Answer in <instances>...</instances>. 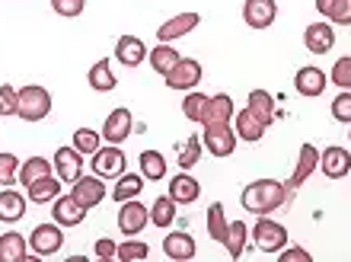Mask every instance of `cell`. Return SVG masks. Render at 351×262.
Returning a JSON list of instances; mask_svg holds the SVG:
<instances>
[{
    "label": "cell",
    "instance_id": "cell-37",
    "mask_svg": "<svg viewBox=\"0 0 351 262\" xmlns=\"http://www.w3.org/2000/svg\"><path fill=\"white\" fill-rule=\"evenodd\" d=\"M204 106H208V96L202 93V90H189L182 99V112L189 122H198L202 125V115H204Z\"/></svg>",
    "mask_w": 351,
    "mask_h": 262
},
{
    "label": "cell",
    "instance_id": "cell-19",
    "mask_svg": "<svg viewBox=\"0 0 351 262\" xmlns=\"http://www.w3.org/2000/svg\"><path fill=\"white\" fill-rule=\"evenodd\" d=\"M163 253H167V259H173V262H189V259H195L198 246H195L192 234H185V230H169V234L163 237Z\"/></svg>",
    "mask_w": 351,
    "mask_h": 262
},
{
    "label": "cell",
    "instance_id": "cell-14",
    "mask_svg": "<svg viewBox=\"0 0 351 262\" xmlns=\"http://www.w3.org/2000/svg\"><path fill=\"white\" fill-rule=\"evenodd\" d=\"M304 45L310 55H329L335 45V29L329 19H323V23H310V26L304 29Z\"/></svg>",
    "mask_w": 351,
    "mask_h": 262
},
{
    "label": "cell",
    "instance_id": "cell-11",
    "mask_svg": "<svg viewBox=\"0 0 351 262\" xmlns=\"http://www.w3.org/2000/svg\"><path fill=\"white\" fill-rule=\"evenodd\" d=\"M326 86H329V77H326L323 67L306 64V67H300V71L294 74V90H297L300 96H306V99H316V96H323Z\"/></svg>",
    "mask_w": 351,
    "mask_h": 262
},
{
    "label": "cell",
    "instance_id": "cell-9",
    "mask_svg": "<svg viewBox=\"0 0 351 262\" xmlns=\"http://www.w3.org/2000/svg\"><path fill=\"white\" fill-rule=\"evenodd\" d=\"M55 176L64 182V186H74L77 179L84 176V154L71 144V147H58L55 150Z\"/></svg>",
    "mask_w": 351,
    "mask_h": 262
},
{
    "label": "cell",
    "instance_id": "cell-48",
    "mask_svg": "<svg viewBox=\"0 0 351 262\" xmlns=\"http://www.w3.org/2000/svg\"><path fill=\"white\" fill-rule=\"evenodd\" d=\"M332 3L335 0H316V13H319V16H329V10H332Z\"/></svg>",
    "mask_w": 351,
    "mask_h": 262
},
{
    "label": "cell",
    "instance_id": "cell-22",
    "mask_svg": "<svg viewBox=\"0 0 351 262\" xmlns=\"http://www.w3.org/2000/svg\"><path fill=\"white\" fill-rule=\"evenodd\" d=\"M233 128H237V134H240V141H250V144H259L262 138H265V128L268 125L262 122L259 115L252 112L250 106L246 109H240V112L233 115Z\"/></svg>",
    "mask_w": 351,
    "mask_h": 262
},
{
    "label": "cell",
    "instance_id": "cell-43",
    "mask_svg": "<svg viewBox=\"0 0 351 262\" xmlns=\"http://www.w3.org/2000/svg\"><path fill=\"white\" fill-rule=\"evenodd\" d=\"M19 109V90L13 84L0 86V115H16Z\"/></svg>",
    "mask_w": 351,
    "mask_h": 262
},
{
    "label": "cell",
    "instance_id": "cell-12",
    "mask_svg": "<svg viewBox=\"0 0 351 262\" xmlns=\"http://www.w3.org/2000/svg\"><path fill=\"white\" fill-rule=\"evenodd\" d=\"M319 169L326 173V179H345L351 173V154H348V147L329 144L326 150H319Z\"/></svg>",
    "mask_w": 351,
    "mask_h": 262
},
{
    "label": "cell",
    "instance_id": "cell-5",
    "mask_svg": "<svg viewBox=\"0 0 351 262\" xmlns=\"http://www.w3.org/2000/svg\"><path fill=\"white\" fill-rule=\"evenodd\" d=\"M90 167L96 176L102 179H119L125 169H128V160H125V150H121V144H106V147H99L96 154H93Z\"/></svg>",
    "mask_w": 351,
    "mask_h": 262
},
{
    "label": "cell",
    "instance_id": "cell-21",
    "mask_svg": "<svg viewBox=\"0 0 351 262\" xmlns=\"http://www.w3.org/2000/svg\"><path fill=\"white\" fill-rule=\"evenodd\" d=\"M115 61L125 67H138L147 61V45H144V38L138 36H121L115 42Z\"/></svg>",
    "mask_w": 351,
    "mask_h": 262
},
{
    "label": "cell",
    "instance_id": "cell-2",
    "mask_svg": "<svg viewBox=\"0 0 351 262\" xmlns=\"http://www.w3.org/2000/svg\"><path fill=\"white\" fill-rule=\"evenodd\" d=\"M287 240H291V237H287L285 224H278L275 217H268V215H259V221L252 227V243H256V250L275 256L287 246Z\"/></svg>",
    "mask_w": 351,
    "mask_h": 262
},
{
    "label": "cell",
    "instance_id": "cell-49",
    "mask_svg": "<svg viewBox=\"0 0 351 262\" xmlns=\"http://www.w3.org/2000/svg\"><path fill=\"white\" fill-rule=\"evenodd\" d=\"M348 138H351V131H348Z\"/></svg>",
    "mask_w": 351,
    "mask_h": 262
},
{
    "label": "cell",
    "instance_id": "cell-27",
    "mask_svg": "<svg viewBox=\"0 0 351 262\" xmlns=\"http://www.w3.org/2000/svg\"><path fill=\"white\" fill-rule=\"evenodd\" d=\"M141 192H144V176H141V173H128V169H125V173L115 179L112 198L121 205V202H128V198H138Z\"/></svg>",
    "mask_w": 351,
    "mask_h": 262
},
{
    "label": "cell",
    "instance_id": "cell-20",
    "mask_svg": "<svg viewBox=\"0 0 351 262\" xmlns=\"http://www.w3.org/2000/svg\"><path fill=\"white\" fill-rule=\"evenodd\" d=\"M169 198H173L176 205H192V202H198V195H202V182L195 176H189V169H182V173H176L173 179H169Z\"/></svg>",
    "mask_w": 351,
    "mask_h": 262
},
{
    "label": "cell",
    "instance_id": "cell-44",
    "mask_svg": "<svg viewBox=\"0 0 351 262\" xmlns=\"http://www.w3.org/2000/svg\"><path fill=\"white\" fill-rule=\"evenodd\" d=\"M51 10L64 19H77L86 10V0H51Z\"/></svg>",
    "mask_w": 351,
    "mask_h": 262
},
{
    "label": "cell",
    "instance_id": "cell-38",
    "mask_svg": "<svg viewBox=\"0 0 351 262\" xmlns=\"http://www.w3.org/2000/svg\"><path fill=\"white\" fill-rule=\"evenodd\" d=\"M74 147L80 150L84 157H93V154L102 147V134L93 128H77L74 131Z\"/></svg>",
    "mask_w": 351,
    "mask_h": 262
},
{
    "label": "cell",
    "instance_id": "cell-31",
    "mask_svg": "<svg viewBox=\"0 0 351 262\" xmlns=\"http://www.w3.org/2000/svg\"><path fill=\"white\" fill-rule=\"evenodd\" d=\"M179 51H176V45H169V42H160L157 48H150V67L157 71L160 77H167L169 71L176 67V61H179Z\"/></svg>",
    "mask_w": 351,
    "mask_h": 262
},
{
    "label": "cell",
    "instance_id": "cell-3",
    "mask_svg": "<svg viewBox=\"0 0 351 262\" xmlns=\"http://www.w3.org/2000/svg\"><path fill=\"white\" fill-rule=\"evenodd\" d=\"M48 112H51V93H48L45 86L29 84V86L19 90L16 115L23 119V122H42V119H48Z\"/></svg>",
    "mask_w": 351,
    "mask_h": 262
},
{
    "label": "cell",
    "instance_id": "cell-24",
    "mask_svg": "<svg viewBox=\"0 0 351 262\" xmlns=\"http://www.w3.org/2000/svg\"><path fill=\"white\" fill-rule=\"evenodd\" d=\"M26 205H29V195H23V192H16V189L7 186L3 192H0V221H3V224H16V221H23Z\"/></svg>",
    "mask_w": 351,
    "mask_h": 262
},
{
    "label": "cell",
    "instance_id": "cell-18",
    "mask_svg": "<svg viewBox=\"0 0 351 262\" xmlns=\"http://www.w3.org/2000/svg\"><path fill=\"white\" fill-rule=\"evenodd\" d=\"M71 195L80 202V205L90 211V208H96V205H102V198H106V186H102V176H80L71 186Z\"/></svg>",
    "mask_w": 351,
    "mask_h": 262
},
{
    "label": "cell",
    "instance_id": "cell-36",
    "mask_svg": "<svg viewBox=\"0 0 351 262\" xmlns=\"http://www.w3.org/2000/svg\"><path fill=\"white\" fill-rule=\"evenodd\" d=\"M198 160H202V138L192 134V138H185L182 144L176 147V163H179L182 169H192Z\"/></svg>",
    "mask_w": 351,
    "mask_h": 262
},
{
    "label": "cell",
    "instance_id": "cell-33",
    "mask_svg": "<svg viewBox=\"0 0 351 262\" xmlns=\"http://www.w3.org/2000/svg\"><path fill=\"white\" fill-rule=\"evenodd\" d=\"M176 221V202L169 195H160L154 205H150V224L154 227H163V230H169Z\"/></svg>",
    "mask_w": 351,
    "mask_h": 262
},
{
    "label": "cell",
    "instance_id": "cell-7",
    "mask_svg": "<svg viewBox=\"0 0 351 262\" xmlns=\"http://www.w3.org/2000/svg\"><path fill=\"white\" fill-rule=\"evenodd\" d=\"M202 61H195V58H179L176 61V67L169 71L163 80H167L169 90H182V93H189V90H195V86L202 84Z\"/></svg>",
    "mask_w": 351,
    "mask_h": 262
},
{
    "label": "cell",
    "instance_id": "cell-6",
    "mask_svg": "<svg viewBox=\"0 0 351 262\" xmlns=\"http://www.w3.org/2000/svg\"><path fill=\"white\" fill-rule=\"evenodd\" d=\"M61 246H64V234H61V224H58V221L32 227V234H29V250L36 256H55V253H61Z\"/></svg>",
    "mask_w": 351,
    "mask_h": 262
},
{
    "label": "cell",
    "instance_id": "cell-40",
    "mask_svg": "<svg viewBox=\"0 0 351 262\" xmlns=\"http://www.w3.org/2000/svg\"><path fill=\"white\" fill-rule=\"evenodd\" d=\"M150 256V246L144 243V240H125V243H119V253H115V259L121 262H141Z\"/></svg>",
    "mask_w": 351,
    "mask_h": 262
},
{
    "label": "cell",
    "instance_id": "cell-47",
    "mask_svg": "<svg viewBox=\"0 0 351 262\" xmlns=\"http://www.w3.org/2000/svg\"><path fill=\"white\" fill-rule=\"evenodd\" d=\"M278 259H281V262H310L313 256L306 253L304 246H285V250L278 253Z\"/></svg>",
    "mask_w": 351,
    "mask_h": 262
},
{
    "label": "cell",
    "instance_id": "cell-50",
    "mask_svg": "<svg viewBox=\"0 0 351 262\" xmlns=\"http://www.w3.org/2000/svg\"><path fill=\"white\" fill-rule=\"evenodd\" d=\"M348 176H351V173H348Z\"/></svg>",
    "mask_w": 351,
    "mask_h": 262
},
{
    "label": "cell",
    "instance_id": "cell-32",
    "mask_svg": "<svg viewBox=\"0 0 351 262\" xmlns=\"http://www.w3.org/2000/svg\"><path fill=\"white\" fill-rule=\"evenodd\" d=\"M227 227H230V221H227V208L221 205V202H214L211 208H208V234H211L214 243H221L227 240Z\"/></svg>",
    "mask_w": 351,
    "mask_h": 262
},
{
    "label": "cell",
    "instance_id": "cell-23",
    "mask_svg": "<svg viewBox=\"0 0 351 262\" xmlns=\"http://www.w3.org/2000/svg\"><path fill=\"white\" fill-rule=\"evenodd\" d=\"M237 115V106L227 93H217V96H208V106H204V115H202V125H227L233 122Z\"/></svg>",
    "mask_w": 351,
    "mask_h": 262
},
{
    "label": "cell",
    "instance_id": "cell-4",
    "mask_svg": "<svg viewBox=\"0 0 351 262\" xmlns=\"http://www.w3.org/2000/svg\"><path fill=\"white\" fill-rule=\"evenodd\" d=\"M202 128H204L202 144L211 157H217V160L233 157V150L240 144V134H237V128H233L230 122L227 125H202Z\"/></svg>",
    "mask_w": 351,
    "mask_h": 262
},
{
    "label": "cell",
    "instance_id": "cell-41",
    "mask_svg": "<svg viewBox=\"0 0 351 262\" xmlns=\"http://www.w3.org/2000/svg\"><path fill=\"white\" fill-rule=\"evenodd\" d=\"M329 80H332L339 90H351V55L339 58L332 64V71H329Z\"/></svg>",
    "mask_w": 351,
    "mask_h": 262
},
{
    "label": "cell",
    "instance_id": "cell-13",
    "mask_svg": "<svg viewBox=\"0 0 351 262\" xmlns=\"http://www.w3.org/2000/svg\"><path fill=\"white\" fill-rule=\"evenodd\" d=\"M51 221H58L61 227H80L86 221V208L77 202L71 192L67 195H58L51 202Z\"/></svg>",
    "mask_w": 351,
    "mask_h": 262
},
{
    "label": "cell",
    "instance_id": "cell-15",
    "mask_svg": "<svg viewBox=\"0 0 351 262\" xmlns=\"http://www.w3.org/2000/svg\"><path fill=\"white\" fill-rule=\"evenodd\" d=\"M198 23H202V16H198V13H192V10H189V13H176V16H169L167 23L157 29V38L173 45V42H179L182 36L195 32V29H198Z\"/></svg>",
    "mask_w": 351,
    "mask_h": 262
},
{
    "label": "cell",
    "instance_id": "cell-34",
    "mask_svg": "<svg viewBox=\"0 0 351 262\" xmlns=\"http://www.w3.org/2000/svg\"><path fill=\"white\" fill-rule=\"evenodd\" d=\"M48 173H55V163H48L45 157H29L26 163H19V182H23V186L48 176Z\"/></svg>",
    "mask_w": 351,
    "mask_h": 262
},
{
    "label": "cell",
    "instance_id": "cell-16",
    "mask_svg": "<svg viewBox=\"0 0 351 262\" xmlns=\"http://www.w3.org/2000/svg\"><path fill=\"white\" fill-rule=\"evenodd\" d=\"M278 19L275 0H246L243 3V23L250 29H268Z\"/></svg>",
    "mask_w": 351,
    "mask_h": 262
},
{
    "label": "cell",
    "instance_id": "cell-25",
    "mask_svg": "<svg viewBox=\"0 0 351 262\" xmlns=\"http://www.w3.org/2000/svg\"><path fill=\"white\" fill-rule=\"evenodd\" d=\"M61 186H64V182H61L55 173H48V176L29 182L26 195H29V202H36V205H48V202H55V198L61 195Z\"/></svg>",
    "mask_w": 351,
    "mask_h": 262
},
{
    "label": "cell",
    "instance_id": "cell-42",
    "mask_svg": "<svg viewBox=\"0 0 351 262\" xmlns=\"http://www.w3.org/2000/svg\"><path fill=\"white\" fill-rule=\"evenodd\" d=\"M329 112H332L335 122L351 125V90H342V93L335 96L332 106H329Z\"/></svg>",
    "mask_w": 351,
    "mask_h": 262
},
{
    "label": "cell",
    "instance_id": "cell-26",
    "mask_svg": "<svg viewBox=\"0 0 351 262\" xmlns=\"http://www.w3.org/2000/svg\"><path fill=\"white\" fill-rule=\"evenodd\" d=\"M29 259V237L7 230L0 234V262H26Z\"/></svg>",
    "mask_w": 351,
    "mask_h": 262
},
{
    "label": "cell",
    "instance_id": "cell-39",
    "mask_svg": "<svg viewBox=\"0 0 351 262\" xmlns=\"http://www.w3.org/2000/svg\"><path fill=\"white\" fill-rule=\"evenodd\" d=\"M19 182V157L10 150H0V186H16Z\"/></svg>",
    "mask_w": 351,
    "mask_h": 262
},
{
    "label": "cell",
    "instance_id": "cell-28",
    "mask_svg": "<svg viewBox=\"0 0 351 262\" xmlns=\"http://www.w3.org/2000/svg\"><path fill=\"white\" fill-rule=\"evenodd\" d=\"M141 176L150 179V182H160V179H167V157L160 154V150H141Z\"/></svg>",
    "mask_w": 351,
    "mask_h": 262
},
{
    "label": "cell",
    "instance_id": "cell-29",
    "mask_svg": "<svg viewBox=\"0 0 351 262\" xmlns=\"http://www.w3.org/2000/svg\"><path fill=\"white\" fill-rule=\"evenodd\" d=\"M246 243H250V227H246V221H230V227H227V240H223L227 256H230V259H240L243 250H246Z\"/></svg>",
    "mask_w": 351,
    "mask_h": 262
},
{
    "label": "cell",
    "instance_id": "cell-30",
    "mask_svg": "<svg viewBox=\"0 0 351 262\" xmlns=\"http://www.w3.org/2000/svg\"><path fill=\"white\" fill-rule=\"evenodd\" d=\"M86 84H90L96 93H109V90H115V74H112V64L106 61V58H99V61L86 71Z\"/></svg>",
    "mask_w": 351,
    "mask_h": 262
},
{
    "label": "cell",
    "instance_id": "cell-35",
    "mask_svg": "<svg viewBox=\"0 0 351 262\" xmlns=\"http://www.w3.org/2000/svg\"><path fill=\"white\" fill-rule=\"evenodd\" d=\"M246 106H250L252 112L259 115L265 125L275 122V99H271V93H268V90H252L250 99H246Z\"/></svg>",
    "mask_w": 351,
    "mask_h": 262
},
{
    "label": "cell",
    "instance_id": "cell-1",
    "mask_svg": "<svg viewBox=\"0 0 351 262\" xmlns=\"http://www.w3.org/2000/svg\"><path fill=\"white\" fill-rule=\"evenodd\" d=\"M287 198H291V189H287L285 182H278V179H252L250 186L243 189L240 205H243V211H250V215L259 217V215L278 211Z\"/></svg>",
    "mask_w": 351,
    "mask_h": 262
},
{
    "label": "cell",
    "instance_id": "cell-45",
    "mask_svg": "<svg viewBox=\"0 0 351 262\" xmlns=\"http://www.w3.org/2000/svg\"><path fill=\"white\" fill-rule=\"evenodd\" d=\"M326 19H329L332 26H351V0H335Z\"/></svg>",
    "mask_w": 351,
    "mask_h": 262
},
{
    "label": "cell",
    "instance_id": "cell-8",
    "mask_svg": "<svg viewBox=\"0 0 351 262\" xmlns=\"http://www.w3.org/2000/svg\"><path fill=\"white\" fill-rule=\"evenodd\" d=\"M150 224V208L141 205L138 198H128L119 205V230L125 237H138Z\"/></svg>",
    "mask_w": 351,
    "mask_h": 262
},
{
    "label": "cell",
    "instance_id": "cell-10",
    "mask_svg": "<svg viewBox=\"0 0 351 262\" xmlns=\"http://www.w3.org/2000/svg\"><path fill=\"white\" fill-rule=\"evenodd\" d=\"M131 128H134L131 109L119 106V109H112L106 125H102V141H106V144H125V141L131 138Z\"/></svg>",
    "mask_w": 351,
    "mask_h": 262
},
{
    "label": "cell",
    "instance_id": "cell-46",
    "mask_svg": "<svg viewBox=\"0 0 351 262\" xmlns=\"http://www.w3.org/2000/svg\"><path fill=\"white\" fill-rule=\"evenodd\" d=\"M96 259H102V262H109V259H115V253H119V246H115V240H109V237H99L96 240Z\"/></svg>",
    "mask_w": 351,
    "mask_h": 262
},
{
    "label": "cell",
    "instance_id": "cell-17",
    "mask_svg": "<svg viewBox=\"0 0 351 262\" xmlns=\"http://www.w3.org/2000/svg\"><path fill=\"white\" fill-rule=\"evenodd\" d=\"M316 169H319V150L313 147V144H304L300 147V154H297V167H294V173H291V179H287L285 186L294 192V189H300L306 182V179L313 176Z\"/></svg>",
    "mask_w": 351,
    "mask_h": 262
}]
</instances>
